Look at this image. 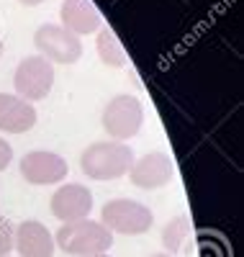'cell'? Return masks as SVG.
<instances>
[{
	"label": "cell",
	"mask_w": 244,
	"mask_h": 257,
	"mask_svg": "<svg viewBox=\"0 0 244 257\" xmlns=\"http://www.w3.org/2000/svg\"><path fill=\"white\" fill-rule=\"evenodd\" d=\"M137 155L126 142H93L82 149L80 155V170L87 180H118L129 175L131 165H134Z\"/></svg>",
	"instance_id": "6da1fadb"
},
{
	"label": "cell",
	"mask_w": 244,
	"mask_h": 257,
	"mask_svg": "<svg viewBox=\"0 0 244 257\" xmlns=\"http://www.w3.org/2000/svg\"><path fill=\"white\" fill-rule=\"evenodd\" d=\"M54 247H59L64 254L72 257H90L103 254L113 247V234H110L100 221H70L62 224L54 234Z\"/></svg>",
	"instance_id": "7a4b0ae2"
},
{
	"label": "cell",
	"mask_w": 244,
	"mask_h": 257,
	"mask_svg": "<svg viewBox=\"0 0 244 257\" xmlns=\"http://www.w3.org/2000/svg\"><path fill=\"white\" fill-rule=\"evenodd\" d=\"M100 224L110 234H126V237H139L147 234L154 224V213L149 206L131 201V198H113L100 208Z\"/></svg>",
	"instance_id": "3957f363"
},
{
	"label": "cell",
	"mask_w": 244,
	"mask_h": 257,
	"mask_svg": "<svg viewBox=\"0 0 244 257\" xmlns=\"http://www.w3.org/2000/svg\"><path fill=\"white\" fill-rule=\"evenodd\" d=\"M100 123L113 142H126L139 134L144 123V105L137 95H129V93L113 95L103 105Z\"/></svg>",
	"instance_id": "277c9868"
},
{
	"label": "cell",
	"mask_w": 244,
	"mask_h": 257,
	"mask_svg": "<svg viewBox=\"0 0 244 257\" xmlns=\"http://www.w3.org/2000/svg\"><path fill=\"white\" fill-rule=\"evenodd\" d=\"M54 64L47 62L44 57H24L16 67V75H13V88H16V95L24 98L26 103H34V100H44L52 88H54Z\"/></svg>",
	"instance_id": "5b68a950"
},
{
	"label": "cell",
	"mask_w": 244,
	"mask_h": 257,
	"mask_svg": "<svg viewBox=\"0 0 244 257\" xmlns=\"http://www.w3.org/2000/svg\"><path fill=\"white\" fill-rule=\"evenodd\" d=\"M34 47L39 49V57H44L52 64H75L82 57V41L80 36L70 34L59 24H44L34 34Z\"/></svg>",
	"instance_id": "8992f818"
},
{
	"label": "cell",
	"mask_w": 244,
	"mask_h": 257,
	"mask_svg": "<svg viewBox=\"0 0 244 257\" xmlns=\"http://www.w3.org/2000/svg\"><path fill=\"white\" fill-rule=\"evenodd\" d=\"M18 170H21V178L29 185H57L62 180H67L70 165L57 152L34 149V152H26L21 157Z\"/></svg>",
	"instance_id": "52a82bcc"
},
{
	"label": "cell",
	"mask_w": 244,
	"mask_h": 257,
	"mask_svg": "<svg viewBox=\"0 0 244 257\" xmlns=\"http://www.w3.org/2000/svg\"><path fill=\"white\" fill-rule=\"evenodd\" d=\"M52 213L70 224V221H82V219H90V211H93V193L87 190L82 183H64L54 190L52 196Z\"/></svg>",
	"instance_id": "ba28073f"
},
{
	"label": "cell",
	"mask_w": 244,
	"mask_h": 257,
	"mask_svg": "<svg viewBox=\"0 0 244 257\" xmlns=\"http://www.w3.org/2000/svg\"><path fill=\"white\" fill-rule=\"evenodd\" d=\"M172 160L167 152H147L144 157L134 160V165H131L129 170V180L131 185H137L142 190H157V188H165L170 185L172 180Z\"/></svg>",
	"instance_id": "9c48e42d"
},
{
	"label": "cell",
	"mask_w": 244,
	"mask_h": 257,
	"mask_svg": "<svg viewBox=\"0 0 244 257\" xmlns=\"http://www.w3.org/2000/svg\"><path fill=\"white\" fill-rule=\"evenodd\" d=\"M13 249L18 257H54V234L41 221H21L13 229Z\"/></svg>",
	"instance_id": "30bf717a"
},
{
	"label": "cell",
	"mask_w": 244,
	"mask_h": 257,
	"mask_svg": "<svg viewBox=\"0 0 244 257\" xmlns=\"http://www.w3.org/2000/svg\"><path fill=\"white\" fill-rule=\"evenodd\" d=\"M59 21L70 34L75 36H85V34H93L100 29L103 24V16L95 8L93 0H62L59 6Z\"/></svg>",
	"instance_id": "8fae6325"
},
{
	"label": "cell",
	"mask_w": 244,
	"mask_h": 257,
	"mask_svg": "<svg viewBox=\"0 0 244 257\" xmlns=\"http://www.w3.org/2000/svg\"><path fill=\"white\" fill-rule=\"evenodd\" d=\"M36 126V108L24 98L0 93V132L6 134H26Z\"/></svg>",
	"instance_id": "7c38bea8"
},
{
	"label": "cell",
	"mask_w": 244,
	"mask_h": 257,
	"mask_svg": "<svg viewBox=\"0 0 244 257\" xmlns=\"http://www.w3.org/2000/svg\"><path fill=\"white\" fill-rule=\"evenodd\" d=\"M95 52H98V57H100V62L105 64V67H124L126 64V52L121 47L118 36L113 34V29H108V26L98 29Z\"/></svg>",
	"instance_id": "4fadbf2b"
},
{
	"label": "cell",
	"mask_w": 244,
	"mask_h": 257,
	"mask_svg": "<svg viewBox=\"0 0 244 257\" xmlns=\"http://www.w3.org/2000/svg\"><path fill=\"white\" fill-rule=\"evenodd\" d=\"M188 231H190V221L185 213L167 221V226L162 229V244H165L167 254H177L183 249V244L188 242Z\"/></svg>",
	"instance_id": "5bb4252c"
},
{
	"label": "cell",
	"mask_w": 244,
	"mask_h": 257,
	"mask_svg": "<svg viewBox=\"0 0 244 257\" xmlns=\"http://www.w3.org/2000/svg\"><path fill=\"white\" fill-rule=\"evenodd\" d=\"M13 252V224L0 216V257H8Z\"/></svg>",
	"instance_id": "9a60e30c"
},
{
	"label": "cell",
	"mask_w": 244,
	"mask_h": 257,
	"mask_svg": "<svg viewBox=\"0 0 244 257\" xmlns=\"http://www.w3.org/2000/svg\"><path fill=\"white\" fill-rule=\"evenodd\" d=\"M13 162V147L8 139H0V173L8 170V165Z\"/></svg>",
	"instance_id": "2e32d148"
},
{
	"label": "cell",
	"mask_w": 244,
	"mask_h": 257,
	"mask_svg": "<svg viewBox=\"0 0 244 257\" xmlns=\"http://www.w3.org/2000/svg\"><path fill=\"white\" fill-rule=\"evenodd\" d=\"M21 6H26V8H34V6H41V3H47V0H18Z\"/></svg>",
	"instance_id": "e0dca14e"
},
{
	"label": "cell",
	"mask_w": 244,
	"mask_h": 257,
	"mask_svg": "<svg viewBox=\"0 0 244 257\" xmlns=\"http://www.w3.org/2000/svg\"><path fill=\"white\" fill-rule=\"evenodd\" d=\"M152 257H175V254H167V252H157V254H152Z\"/></svg>",
	"instance_id": "ac0fdd59"
},
{
	"label": "cell",
	"mask_w": 244,
	"mask_h": 257,
	"mask_svg": "<svg viewBox=\"0 0 244 257\" xmlns=\"http://www.w3.org/2000/svg\"><path fill=\"white\" fill-rule=\"evenodd\" d=\"M90 257H110L108 252H103V254H90Z\"/></svg>",
	"instance_id": "d6986e66"
},
{
	"label": "cell",
	"mask_w": 244,
	"mask_h": 257,
	"mask_svg": "<svg viewBox=\"0 0 244 257\" xmlns=\"http://www.w3.org/2000/svg\"><path fill=\"white\" fill-rule=\"evenodd\" d=\"M0 57H3V39H0Z\"/></svg>",
	"instance_id": "ffe728a7"
},
{
	"label": "cell",
	"mask_w": 244,
	"mask_h": 257,
	"mask_svg": "<svg viewBox=\"0 0 244 257\" xmlns=\"http://www.w3.org/2000/svg\"><path fill=\"white\" fill-rule=\"evenodd\" d=\"M8 257H11V254H8Z\"/></svg>",
	"instance_id": "44dd1931"
}]
</instances>
